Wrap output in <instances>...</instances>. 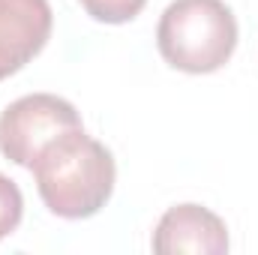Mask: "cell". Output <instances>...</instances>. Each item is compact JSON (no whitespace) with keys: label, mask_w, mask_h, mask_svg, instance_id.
<instances>
[{"label":"cell","mask_w":258,"mask_h":255,"mask_svg":"<svg viewBox=\"0 0 258 255\" xmlns=\"http://www.w3.org/2000/svg\"><path fill=\"white\" fill-rule=\"evenodd\" d=\"M30 168L45 207L63 219L93 216L114 189L111 150L84 135V129L54 138Z\"/></svg>","instance_id":"obj_1"},{"label":"cell","mask_w":258,"mask_h":255,"mask_svg":"<svg viewBox=\"0 0 258 255\" xmlns=\"http://www.w3.org/2000/svg\"><path fill=\"white\" fill-rule=\"evenodd\" d=\"M165 63L207 75L228 63L237 45V21L222 0H174L156 27Z\"/></svg>","instance_id":"obj_2"},{"label":"cell","mask_w":258,"mask_h":255,"mask_svg":"<svg viewBox=\"0 0 258 255\" xmlns=\"http://www.w3.org/2000/svg\"><path fill=\"white\" fill-rule=\"evenodd\" d=\"M84 129L72 102L54 93H30L9 102L0 114V150L18 165H33V159L66 132Z\"/></svg>","instance_id":"obj_3"},{"label":"cell","mask_w":258,"mask_h":255,"mask_svg":"<svg viewBox=\"0 0 258 255\" xmlns=\"http://www.w3.org/2000/svg\"><path fill=\"white\" fill-rule=\"evenodd\" d=\"M156 255H222L228 252L225 222L201 204H174L153 231Z\"/></svg>","instance_id":"obj_4"},{"label":"cell","mask_w":258,"mask_h":255,"mask_svg":"<svg viewBox=\"0 0 258 255\" xmlns=\"http://www.w3.org/2000/svg\"><path fill=\"white\" fill-rule=\"evenodd\" d=\"M51 36L48 0H0V78L18 72Z\"/></svg>","instance_id":"obj_5"},{"label":"cell","mask_w":258,"mask_h":255,"mask_svg":"<svg viewBox=\"0 0 258 255\" xmlns=\"http://www.w3.org/2000/svg\"><path fill=\"white\" fill-rule=\"evenodd\" d=\"M21 210H24L21 189L15 186V180H9L6 174H0V237H6V234H12L18 228Z\"/></svg>","instance_id":"obj_6"},{"label":"cell","mask_w":258,"mask_h":255,"mask_svg":"<svg viewBox=\"0 0 258 255\" xmlns=\"http://www.w3.org/2000/svg\"><path fill=\"white\" fill-rule=\"evenodd\" d=\"M99 21H129L144 6V0H81Z\"/></svg>","instance_id":"obj_7"}]
</instances>
